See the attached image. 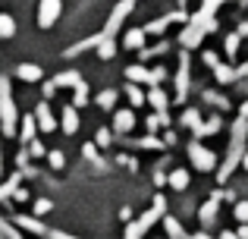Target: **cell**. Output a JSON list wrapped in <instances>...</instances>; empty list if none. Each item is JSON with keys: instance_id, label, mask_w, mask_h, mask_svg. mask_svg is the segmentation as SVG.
<instances>
[{"instance_id": "cell-1", "label": "cell", "mask_w": 248, "mask_h": 239, "mask_svg": "<svg viewBox=\"0 0 248 239\" xmlns=\"http://www.w3.org/2000/svg\"><path fill=\"white\" fill-rule=\"evenodd\" d=\"M16 126H19V111L10 92V79L0 76V129H3V135H16Z\"/></svg>"}, {"instance_id": "cell-2", "label": "cell", "mask_w": 248, "mask_h": 239, "mask_svg": "<svg viewBox=\"0 0 248 239\" xmlns=\"http://www.w3.org/2000/svg\"><path fill=\"white\" fill-rule=\"evenodd\" d=\"M164 208H167V205H164V198L157 195V198H154V208H151V211H145V214H141L139 221H132V223H129L126 239H141V236L148 233V230L154 227V223L160 221V217H164Z\"/></svg>"}, {"instance_id": "cell-3", "label": "cell", "mask_w": 248, "mask_h": 239, "mask_svg": "<svg viewBox=\"0 0 248 239\" xmlns=\"http://www.w3.org/2000/svg\"><path fill=\"white\" fill-rule=\"evenodd\" d=\"M245 132H248V123H245V120H239V123H236V129H232L230 154H226V164H223V170H220V179H226V176L232 173V167H236V164H242V145H245Z\"/></svg>"}, {"instance_id": "cell-4", "label": "cell", "mask_w": 248, "mask_h": 239, "mask_svg": "<svg viewBox=\"0 0 248 239\" xmlns=\"http://www.w3.org/2000/svg\"><path fill=\"white\" fill-rule=\"evenodd\" d=\"M217 29V25H214V19H201V16H195L192 22H188V29L182 32V48H198L201 44V38L207 35V32H214Z\"/></svg>"}, {"instance_id": "cell-5", "label": "cell", "mask_w": 248, "mask_h": 239, "mask_svg": "<svg viewBox=\"0 0 248 239\" xmlns=\"http://www.w3.org/2000/svg\"><path fill=\"white\" fill-rule=\"evenodd\" d=\"M188 158H192V164H195V170H214L217 167V158H214V151L211 148H204L201 142H192L188 145Z\"/></svg>"}, {"instance_id": "cell-6", "label": "cell", "mask_w": 248, "mask_h": 239, "mask_svg": "<svg viewBox=\"0 0 248 239\" xmlns=\"http://www.w3.org/2000/svg\"><path fill=\"white\" fill-rule=\"evenodd\" d=\"M132 0H123V3L120 6H116V10L113 13H110V19H107V25H104V32H101V38H113L116 35V32H120V25L123 22H126V16H129V13H132Z\"/></svg>"}, {"instance_id": "cell-7", "label": "cell", "mask_w": 248, "mask_h": 239, "mask_svg": "<svg viewBox=\"0 0 248 239\" xmlns=\"http://www.w3.org/2000/svg\"><path fill=\"white\" fill-rule=\"evenodd\" d=\"M60 0H41V6H38V25L41 29H50V25L60 19Z\"/></svg>"}, {"instance_id": "cell-8", "label": "cell", "mask_w": 248, "mask_h": 239, "mask_svg": "<svg viewBox=\"0 0 248 239\" xmlns=\"http://www.w3.org/2000/svg\"><path fill=\"white\" fill-rule=\"evenodd\" d=\"M204 63H207V66L214 69V76H217L220 82H232V79H236V69L223 66V63H220V60H217V57H214V54H204Z\"/></svg>"}, {"instance_id": "cell-9", "label": "cell", "mask_w": 248, "mask_h": 239, "mask_svg": "<svg viewBox=\"0 0 248 239\" xmlns=\"http://www.w3.org/2000/svg\"><path fill=\"white\" fill-rule=\"evenodd\" d=\"M35 123H38V129H44V132H54V113H50V107H47V101H41L38 104V111H35Z\"/></svg>"}, {"instance_id": "cell-10", "label": "cell", "mask_w": 248, "mask_h": 239, "mask_svg": "<svg viewBox=\"0 0 248 239\" xmlns=\"http://www.w3.org/2000/svg\"><path fill=\"white\" fill-rule=\"evenodd\" d=\"M79 82H82V76L76 73V69H66V73H57L50 85H54V92H57V88H76Z\"/></svg>"}, {"instance_id": "cell-11", "label": "cell", "mask_w": 248, "mask_h": 239, "mask_svg": "<svg viewBox=\"0 0 248 239\" xmlns=\"http://www.w3.org/2000/svg\"><path fill=\"white\" fill-rule=\"evenodd\" d=\"M188 92V57H179V76H176V95H179V101L186 98Z\"/></svg>"}, {"instance_id": "cell-12", "label": "cell", "mask_w": 248, "mask_h": 239, "mask_svg": "<svg viewBox=\"0 0 248 239\" xmlns=\"http://www.w3.org/2000/svg\"><path fill=\"white\" fill-rule=\"evenodd\" d=\"M135 126V113L132 111H116L113 113V129L116 132H132Z\"/></svg>"}, {"instance_id": "cell-13", "label": "cell", "mask_w": 248, "mask_h": 239, "mask_svg": "<svg viewBox=\"0 0 248 239\" xmlns=\"http://www.w3.org/2000/svg\"><path fill=\"white\" fill-rule=\"evenodd\" d=\"M123 44H126L129 50H141L145 48V29H129L126 35H123Z\"/></svg>"}, {"instance_id": "cell-14", "label": "cell", "mask_w": 248, "mask_h": 239, "mask_svg": "<svg viewBox=\"0 0 248 239\" xmlns=\"http://www.w3.org/2000/svg\"><path fill=\"white\" fill-rule=\"evenodd\" d=\"M217 208H220V195H211V198H207V205L201 208V223H204V227H211V223H214Z\"/></svg>"}, {"instance_id": "cell-15", "label": "cell", "mask_w": 248, "mask_h": 239, "mask_svg": "<svg viewBox=\"0 0 248 239\" xmlns=\"http://www.w3.org/2000/svg\"><path fill=\"white\" fill-rule=\"evenodd\" d=\"M16 76L22 82H41V66H35V63H22V66L16 69Z\"/></svg>"}, {"instance_id": "cell-16", "label": "cell", "mask_w": 248, "mask_h": 239, "mask_svg": "<svg viewBox=\"0 0 248 239\" xmlns=\"http://www.w3.org/2000/svg\"><path fill=\"white\" fill-rule=\"evenodd\" d=\"M35 132H38V123H35V113H29V117L22 120V129H19V139L29 145V142H35Z\"/></svg>"}, {"instance_id": "cell-17", "label": "cell", "mask_w": 248, "mask_h": 239, "mask_svg": "<svg viewBox=\"0 0 248 239\" xmlns=\"http://www.w3.org/2000/svg\"><path fill=\"white\" fill-rule=\"evenodd\" d=\"M19 179H22V173H13V176L6 179L3 186H0V205H3L10 195H16V189H19Z\"/></svg>"}, {"instance_id": "cell-18", "label": "cell", "mask_w": 248, "mask_h": 239, "mask_svg": "<svg viewBox=\"0 0 248 239\" xmlns=\"http://www.w3.org/2000/svg\"><path fill=\"white\" fill-rule=\"evenodd\" d=\"M148 101L154 104V111H157L160 117H167V95L160 92V88H151V92H148Z\"/></svg>"}, {"instance_id": "cell-19", "label": "cell", "mask_w": 248, "mask_h": 239, "mask_svg": "<svg viewBox=\"0 0 248 239\" xmlns=\"http://www.w3.org/2000/svg\"><path fill=\"white\" fill-rule=\"evenodd\" d=\"M76 129H79V113H76V107H66L63 111V132L73 135Z\"/></svg>"}, {"instance_id": "cell-20", "label": "cell", "mask_w": 248, "mask_h": 239, "mask_svg": "<svg viewBox=\"0 0 248 239\" xmlns=\"http://www.w3.org/2000/svg\"><path fill=\"white\" fill-rule=\"evenodd\" d=\"M126 76H129V82H148V85H151V69H145V66H129L126 69Z\"/></svg>"}, {"instance_id": "cell-21", "label": "cell", "mask_w": 248, "mask_h": 239, "mask_svg": "<svg viewBox=\"0 0 248 239\" xmlns=\"http://www.w3.org/2000/svg\"><path fill=\"white\" fill-rule=\"evenodd\" d=\"M97 38H101V35H97ZM97 44H101V48H97V57H101V60H110V57L116 54V44H113V38H101Z\"/></svg>"}, {"instance_id": "cell-22", "label": "cell", "mask_w": 248, "mask_h": 239, "mask_svg": "<svg viewBox=\"0 0 248 239\" xmlns=\"http://www.w3.org/2000/svg\"><path fill=\"white\" fill-rule=\"evenodd\" d=\"M214 132H220V117H214L207 123H198V129H195V135H214Z\"/></svg>"}, {"instance_id": "cell-23", "label": "cell", "mask_w": 248, "mask_h": 239, "mask_svg": "<svg viewBox=\"0 0 248 239\" xmlns=\"http://www.w3.org/2000/svg\"><path fill=\"white\" fill-rule=\"evenodd\" d=\"M16 223H19L22 230H29V233H47V230H44L41 223L35 221V217H16Z\"/></svg>"}, {"instance_id": "cell-24", "label": "cell", "mask_w": 248, "mask_h": 239, "mask_svg": "<svg viewBox=\"0 0 248 239\" xmlns=\"http://www.w3.org/2000/svg\"><path fill=\"white\" fill-rule=\"evenodd\" d=\"M16 35V22H13V16H0V38H13Z\"/></svg>"}, {"instance_id": "cell-25", "label": "cell", "mask_w": 248, "mask_h": 239, "mask_svg": "<svg viewBox=\"0 0 248 239\" xmlns=\"http://www.w3.org/2000/svg\"><path fill=\"white\" fill-rule=\"evenodd\" d=\"M170 186H173V189H186L188 186V173L186 170H173L170 173Z\"/></svg>"}, {"instance_id": "cell-26", "label": "cell", "mask_w": 248, "mask_h": 239, "mask_svg": "<svg viewBox=\"0 0 248 239\" xmlns=\"http://www.w3.org/2000/svg\"><path fill=\"white\" fill-rule=\"evenodd\" d=\"M220 3H223V0H204V3H201V10H198V16L201 19H214V13H217Z\"/></svg>"}, {"instance_id": "cell-27", "label": "cell", "mask_w": 248, "mask_h": 239, "mask_svg": "<svg viewBox=\"0 0 248 239\" xmlns=\"http://www.w3.org/2000/svg\"><path fill=\"white\" fill-rule=\"evenodd\" d=\"M97 104H101L104 111H113V107H116V92H110V88L101 92V95H97Z\"/></svg>"}, {"instance_id": "cell-28", "label": "cell", "mask_w": 248, "mask_h": 239, "mask_svg": "<svg viewBox=\"0 0 248 239\" xmlns=\"http://www.w3.org/2000/svg\"><path fill=\"white\" fill-rule=\"evenodd\" d=\"M164 227H167V233H170V239H188L186 233H182V227H179V223L173 221V217H167V221H164Z\"/></svg>"}, {"instance_id": "cell-29", "label": "cell", "mask_w": 248, "mask_h": 239, "mask_svg": "<svg viewBox=\"0 0 248 239\" xmlns=\"http://www.w3.org/2000/svg\"><path fill=\"white\" fill-rule=\"evenodd\" d=\"M126 95H129V104H132V107H141V104L148 101L145 95H141V88H135V85H129V92H126Z\"/></svg>"}, {"instance_id": "cell-30", "label": "cell", "mask_w": 248, "mask_h": 239, "mask_svg": "<svg viewBox=\"0 0 248 239\" xmlns=\"http://www.w3.org/2000/svg\"><path fill=\"white\" fill-rule=\"evenodd\" d=\"M167 22H170V19H154V22H148L145 25V35H160V32L167 29Z\"/></svg>"}, {"instance_id": "cell-31", "label": "cell", "mask_w": 248, "mask_h": 239, "mask_svg": "<svg viewBox=\"0 0 248 239\" xmlns=\"http://www.w3.org/2000/svg\"><path fill=\"white\" fill-rule=\"evenodd\" d=\"M76 104H88V85H85V79L79 82V85H76Z\"/></svg>"}, {"instance_id": "cell-32", "label": "cell", "mask_w": 248, "mask_h": 239, "mask_svg": "<svg viewBox=\"0 0 248 239\" xmlns=\"http://www.w3.org/2000/svg\"><path fill=\"white\" fill-rule=\"evenodd\" d=\"M239 41H242V38H239V32H236V35H230V38H226V54H230V57H236V50H239Z\"/></svg>"}, {"instance_id": "cell-33", "label": "cell", "mask_w": 248, "mask_h": 239, "mask_svg": "<svg viewBox=\"0 0 248 239\" xmlns=\"http://www.w3.org/2000/svg\"><path fill=\"white\" fill-rule=\"evenodd\" d=\"M236 221L239 223H248V202H239L236 205Z\"/></svg>"}, {"instance_id": "cell-34", "label": "cell", "mask_w": 248, "mask_h": 239, "mask_svg": "<svg viewBox=\"0 0 248 239\" xmlns=\"http://www.w3.org/2000/svg\"><path fill=\"white\" fill-rule=\"evenodd\" d=\"M50 208H54V202H47V198H38L35 202V214H47Z\"/></svg>"}, {"instance_id": "cell-35", "label": "cell", "mask_w": 248, "mask_h": 239, "mask_svg": "<svg viewBox=\"0 0 248 239\" xmlns=\"http://www.w3.org/2000/svg\"><path fill=\"white\" fill-rule=\"evenodd\" d=\"M47 160H50V167H54V170H60V167L66 164V160H63V154H60V151H50V154H47Z\"/></svg>"}, {"instance_id": "cell-36", "label": "cell", "mask_w": 248, "mask_h": 239, "mask_svg": "<svg viewBox=\"0 0 248 239\" xmlns=\"http://www.w3.org/2000/svg\"><path fill=\"white\" fill-rule=\"evenodd\" d=\"M182 123H186V126H192V129H198V113H195V111H186V117H182Z\"/></svg>"}, {"instance_id": "cell-37", "label": "cell", "mask_w": 248, "mask_h": 239, "mask_svg": "<svg viewBox=\"0 0 248 239\" xmlns=\"http://www.w3.org/2000/svg\"><path fill=\"white\" fill-rule=\"evenodd\" d=\"M0 239H19V233H16V230H10L6 223H0Z\"/></svg>"}, {"instance_id": "cell-38", "label": "cell", "mask_w": 248, "mask_h": 239, "mask_svg": "<svg viewBox=\"0 0 248 239\" xmlns=\"http://www.w3.org/2000/svg\"><path fill=\"white\" fill-rule=\"evenodd\" d=\"M44 236H50V239H79V236H69V233H60V230H47Z\"/></svg>"}, {"instance_id": "cell-39", "label": "cell", "mask_w": 248, "mask_h": 239, "mask_svg": "<svg viewBox=\"0 0 248 239\" xmlns=\"http://www.w3.org/2000/svg\"><path fill=\"white\" fill-rule=\"evenodd\" d=\"M29 151L35 154V158H41V154H44V145H41V142H29Z\"/></svg>"}, {"instance_id": "cell-40", "label": "cell", "mask_w": 248, "mask_h": 239, "mask_svg": "<svg viewBox=\"0 0 248 239\" xmlns=\"http://www.w3.org/2000/svg\"><path fill=\"white\" fill-rule=\"evenodd\" d=\"M107 142H110V132H107V129H101V132H97V145H107Z\"/></svg>"}, {"instance_id": "cell-41", "label": "cell", "mask_w": 248, "mask_h": 239, "mask_svg": "<svg viewBox=\"0 0 248 239\" xmlns=\"http://www.w3.org/2000/svg\"><path fill=\"white\" fill-rule=\"evenodd\" d=\"M236 236H239V239H248V223H242V227H239Z\"/></svg>"}, {"instance_id": "cell-42", "label": "cell", "mask_w": 248, "mask_h": 239, "mask_svg": "<svg viewBox=\"0 0 248 239\" xmlns=\"http://www.w3.org/2000/svg\"><path fill=\"white\" fill-rule=\"evenodd\" d=\"M245 35H248V19H245L242 25H239V38H245Z\"/></svg>"}, {"instance_id": "cell-43", "label": "cell", "mask_w": 248, "mask_h": 239, "mask_svg": "<svg viewBox=\"0 0 248 239\" xmlns=\"http://www.w3.org/2000/svg\"><path fill=\"white\" fill-rule=\"evenodd\" d=\"M236 76H248V63H242V66L236 69Z\"/></svg>"}, {"instance_id": "cell-44", "label": "cell", "mask_w": 248, "mask_h": 239, "mask_svg": "<svg viewBox=\"0 0 248 239\" xmlns=\"http://www.w3.org/2000/svg\"><path fill=\"white\" fill-rule=\"evenodd\" d=\"M242 120L248 123V104H242Z\"/></svg>"}, {"instance_id": "cell-45", "label": "cell", "mask_w": 248, "mask_h": 239, "mask_svg": "<svg viewBox=\"0 0 248 239\" xmlns=\"http://www.w3.org/2000/svg\"><path fill=\"white\" fill-rule=\"evenodd\" d=\"M220 239H239V236H236V233H223Z\"/></svg>"}, {"instance_id": "cell-46", "label": "cell", "mask_w": 248, "mask_h": 239, "mask_svg": "<svg viewBox=\"0 0 248 239\" xmlns=\"http://www.w3.org/2000/svg\"><path fill=\"white\" fill-rule=\"evenodd\" d=\"M242 167H245V170H248V154H242Z\"/></svg>"}, {"instance_id": "cell-47", "label": "cell", "mask_w": 248, "mask_h": 239, "mask_svg": "<svg viewBox=\"0 0 248 239\" xmlns=\"http://www.w3.org/2000/svg\"><path fill=\"white\" fill-rule=\"evenodd\" d=\"M192 239H211V236H207V233H198V236H192Z\"/></svg>"}, {"instance_id": "cell-48", "label": "cell", "mask_w": 248, "mask_h": 239, "mask_svg": "<svg viewBox=\"0 0 248 239\" xmlns=\"http://www.w3.org/2000/svg\"><path fill=\"white\" fill-rule=\"evenodd\" d=\"M0 170H3V151H0Z\"/></svg>"}, {"instance_id": "cell-49", "label": "cell", "mask_w": 248, "mask_h": 239, "mask_svg": "<svg viewBox=\"0 0 248 239\" xmlns=\"http://www.w3.org/2000/svg\"><path fill=\"white\" fill-rule=\"evenodd\" d=\"M179 3H186V0H179Z\"/></svg>"}, {"instance_id": "cell-50", "label": "cell", "mask_w": 248, "mask_h": 239, "mask_svg": "<svg viewBox=\"0 0 248 239\" xmlns=\"http://www.w3.org/2000/svg\"><path fill=\"white\" fill-rule=\"evenodd\" d=\"M132 3H135V0H132Z\"/></svg>"}]
</instances>
